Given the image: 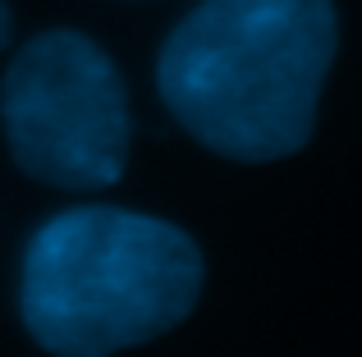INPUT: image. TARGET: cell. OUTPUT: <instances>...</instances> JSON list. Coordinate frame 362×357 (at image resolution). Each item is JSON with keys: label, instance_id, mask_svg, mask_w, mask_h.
Returning <instances> with one entry per match:
<instances>
[{"label": "cell", "instance_id": "2", "mask_svg": "<svg viewBox=\"0 0 362 357\" xmlns=\"http://www.w3.org/2000/svg\"><path fill=\"white\" fill-rule=\"evenodd\" d=\"M202 298V248L124 206H74L33 234L18 312L51 357H115L170 334Z\"/></svg>", "mask_w": 362, "mask_h": 357}, {"label": "cell", "instance_id": "1", "mask_svg": "<svg viewBox=\"0 0 362 357\" xmlns=\"http://www.w3.org/2000/svg\"><path fill=\"white\" fill-rule=\"evenodd\" d=\"M335 42L330 0H202L160 46L156 87L206 152L280 161L308 147Z\"/></svg>", "mask_w": 362, "mask_h": 357}, {"label": "cell", "instance_id": "3", "mask_svg": "<svg viewBox=\"0 0 362 357\" xmlns=\"http://www.w3.org/2000/svg\"><path fill=\"white\" fill-rule=\"evenodd\" d=\"M9 156L37 183L97 193L129 165V87L115 60L74 28L33 37L0 83Z\"/></svg>", "mask_w": 362, "mask_h": 357}, {"label": "cell", "instance_id": "4", "mask_svg": "<svg viewBox=\"0 0 362 357\" xmlns=\"http://www.w3.org/2000/svg\"><path fill=\"white\" fill-rule=\"evenodd\" d=\"M14 37V18H9V9H5V0H0V46Z\"/></svg>", "mask_w": 362, "mask_h": 357}]
</instances>
